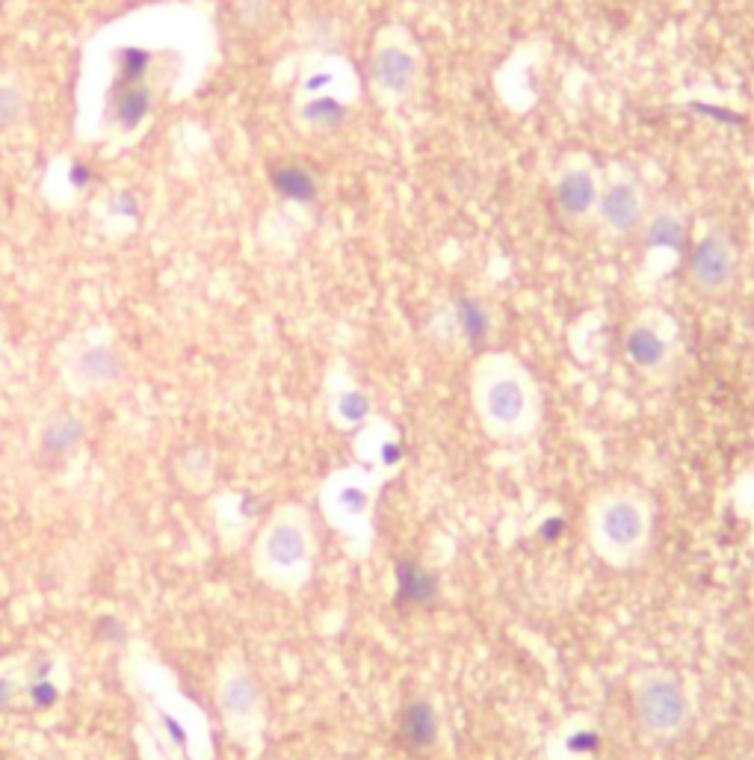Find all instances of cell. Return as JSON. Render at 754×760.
Listing matches in <instances>:
<instances>
[{"label": "cell", "instance_id": "1", "mask_svg": "<svg viewBox=\"0 0 754 760\" xmlns=\"http://www.w3.org/2000/svg\"><path fill=\"white\" fill-rule=\"evenodd\" d=\"M468 394L477 427L494 444L530 441L542 427L544 396L539 379L510 350H489L474 358Z\"/></svg>", "mask_w": 754, "mask_h": 760}, {"label": "cell", "instance_id": "24", "mask_svg": "<svg viewBox=\"0 0 754 760\" xmlns=\"http://www.w3.org/2000/svg\"><path fill=\"white\" fill-rule=\"evenodd\" d=\"M752 113H754V86H752Z\"/></svg>", "mask_w": 754, "mask_h": 760}, {"label": "cell", "instance_id": "7", "mask_svg": "<svg viewBox=\"0 0 754 760\" xmlns=\"http://www.w3.org/2000/svg\"><path fill=\"white\" fill-rule=\"evenodd\" d=\"M687 284L702 300H725L740 281V249L728 226L719 219L704 223L690 237L687 249Z\"/></svg>", "mask_w": 754, "mask_h": 760}, {"label": "cell", "instance_id": "10", "mask_svg": "<svg viewBox=\"0 0 754 760\" xmlns=\"http://www.w3.org/2000/svg\"><path fill=\"white\" fill-rule=\"evenodd\" d=\"M649 187L639 178V172L630 169L627 163H610L604 169L595 228H601L610 240H633L649 214Z\"/></svg>", "mask_w": 754, "mask_h": 760}, {"label": "cell", "instance_id": "3", "mask_svg": "<svg viewBox=\"0 0 754 760\" xmlns=\"http://www.w3.org/2000/svg\"><path fill=\"white\" fill-rule=\"evenodd\" d=\"M426 80V56L415 30L403 22H385L373 33L367 56V86L385 110L403 107Z\"/></svg>", "mask_w": 754, "mask_h": 760}, {"label": "cell", "instance_id": "11", "mask_svg": "<svg viewBox=\"0 0 754 760\" xmlns=\"http://www.w3.org/2000/svg\"><path fill=\"white\" fill-rule=\"evenodd\" d=\"M382 489V477H373L367 468H350L335 473L326 489V512L340 530L362 533L370 524L376 492Z\"/></svg>", "mask_w": 754, "mask_h": 760}, {"label": "cell", "instance_id": "21", "mask_svg": "<svg viewBox=\"0 0 754 760\" xmlns=\"http://www.w3.org/2000/svg\"><path fill=\"white\" fill-rule=\"evenodd\" d=\"M276 187L278 193L290 195V199H309L311 195V178L297 166H285V169L276 172Z\"/></svg>", "mask_w": 754, "mask_h": 760}, {"label": "cell", "instance_id": "6", "mask_svg": "<svg viewBox=\"0 0 754 760\" xmlns=\"http://www.w3.org/2000/svg\"><path fill=\"white\" fill-rule=\"evenodd\" d=\"M621 353L627 365L651 385L671 382L683 365V332H680L678 317L659 305L639 308L625 322Z\"/></svg>", "mask_w": 754, "mask_h": 760}, {"label": "cell", "instance_id": "22", "mask_svg": "<svg viewBox=\"0 0 754 760\" xmlns=\"http://www.w3.org/2000/svg\"><path fill=\"white\" fill-rule=\"evenodd\" d=\"M68 181L75 183L77 190H84L86 183L92 181V169H89L84 161H72V166H68Z\"/></svg>", "mask_w": 754, "mask_h": 760}, {"label": "cell", "instance_id": "4", "mask_svg": "<svg viewBox=\"0 0 754 760\" xmlns=\"http://www.w3.org/2000/svg\"><path fill=\"white\" fill-rule=\"evenodd\" d=\"M317 554L311 515L302 506H285L266 521L257 539V571L278 590H299L309 583Z\"/></svg>", "mask_w": 754, "mask_h": 760}, {"label": "cell", "instance_id": "2", "mask_svg": "<svg viewBox=\"0 0 754 760\" xmlns=\"http://www.w3.org/2000/svg\"><path fill=\"white\" fill-rule=\"evenodd\" d=\"M657 504L630 482H613L589 494L583 509L586 545L606 568L642 566L654 545Z\"/></svg>", "mask_w": 754, "mask_h": 760}, {"label": "cell", "instance_id": "13", "mask_svg": "<svg viewBox=\"0 0 754 760\" xmlns=\"http://www.w3.org/2000/svg\"><path fill=\"white\" fill-rule=\"evenodd\" d=\"M219 705H223V713L228 717V722L235 725H255L257 710H261V693H257V684L252 681L249 672L237 669L231 675L225 677L223 686H219Z\"/></svg>", "mask_w": 754, "mask_h": 760}, {"label": "cell", "instance_id": "18", "mask_svg": "<svg viewBox=\"0 0 754 760\" xmlns=\"http://www.w3.org/2000/svg\"><path fill=\"white\" fill-rule=\"evenodd\" d=\"M370 396L364 394L359 385H347L343 391H338L335 394V400H331V418L338 420L340 427H364L367 420H370Z\"/></svg>", "mask_w": 754, "mask_h": 760}, {"label": "cell", "instance_id": "23", "mask_svg": "<svg viewBox=\"0 0 754 760\" xmlns=\"http://www.w3.org/2000/svg\"><path fill=\"white\" fill-rule=\"evenodd\" d=\"M116 214H125V216H137V202H134V195L130 193H122L116 199V207H113Z\"/></svg>", "mask_w": 754, "mask_h": 760}, {"label": "cell", "instance_id": "14", "mask_svg": "<svg viewBox=\"0 0 754 760\" xmlns=\"http://www.w3.org/2000/svg\"><path fill=\"white\" fill-rule=\"evenodd\" d=\"M350 110L352 104H343L338 98H302L297 116L305 128L317 130V134H329V130H338L350 118Z\"/></svg>", "mask_w": 754, "mask_h": 760}, {"label": "cell", "instance_id": "20", "mask_svg": "<svg viewBox=\"0 0 754 760\" xmlns=\"http://www.w3.org/2000/svg\"><path fill=\"white\" fill-rule=\"evenodd\" d=\"M24 110H27V104H24L18 86L0 84V130L15 128L24 118Z\"/></svg>", "mask_w": 754, "mask_h": 760}, {"label": "cell", "instance_id": "19", "mask_svg": "<svg viewBox=\"0 0 754 760\" xmlns=\"http://www.w3.org/2000/svg\"><path fill=\"white\" fill-rule=\"evenodd\" d=\"M118 77L116 86H137L142 84V77L149 75L151 54L146 48H122L116 54Z\"/></svg>", "mask_w": 754, "mask_h": 760}, {"label": "cell", "instance_id": "17", "mask_svg": "<svg viewBox=\"0 0 754 760\" xmlns=\"http://www.w3.org/2000/svg\"><path fill=\"white\" fill-rule=\"evenodd\" d=\"M84 441V427L80 420L68 418V415H60V418L48 420V427L42 429V439H39V451L48 459H65L68 453L77 451V444Z\"/></svg>", "mask_w": 754, "mask_h": 760}, {"label": "cell", "instance_id": "16", "mask_svg": "<svg viewBox=\"0 0 754 760\" xmlns=\"http://www.w3.org/2000/svg\"><path fill=\"white\" fill-rule=\"evenodd\" d=\"M75 376L84 385H113L122 376V362H118V355L113 350L96 346V350H86V353L77 355Z\"/></svg>", "mask_w": 754, "mask_h": 760}, {"label": "cell", "instance_id": "12", "mask_svg": "<svg viewBox=\"0 0 754 760\" xmlns=\"http://www.w3.org/2000/svg\"><path fill=\"white\" fill-rule=\"evenodd\" d=\"M299 89H302V98H338L343 104H355L362 96V80L347 60L331 56L326 63L314 65L309 75L302 77Z\"/></svg>", "mask_w": 754, "mask_h": 760}, {"label": "cell", "instance_id": "15", "mask_svg": "<svg viewBox=\"0 0 754 760\" xmlns=\"http://www.w3.org/2000/svg\"><path fill=\"white\" fill-rule=\"evenodd\" d=\"M151 110V89L146 84L137 86H113V101H110V113L125 130H134L149 116Z\"/></svg>", "mask_w": 754, "mask_h": 760}, {"label": "cell", "instance_id": "5", "mask_svg": "<svg viewBox=\"0 0 754 760\" xmlns=\"http://www.w3.org/2000/svg\"><path fill=\"white\" fill-rule=\"evenodd\" d=\"M630 710L645 737L654 743H671L690 731L695 698L671 669L649 666L630 677Z\"/></svg>", "mask_w": 754, "mask_h": 760}, {"label": "cell", "instance_id": "9", "mask_svg": "<svg viewBox=\"0 0 754 760\" xmlns=\"http://www.w3.org/2000/svg\"><path fill=\"white\" fill-rule=\"evenodd\" d=\"M690 237L692 231L687 207L678 199L663 195V199H651L649 214L642 219L633 240H637L639 255L645 261V269L663 276V273H669V269L687 261Z\"/></svg>", "mask_w": 754, "mask_h": 760}, {"label": "cell", "instance_id": "8", "mask_svg": "<svg viewBox=\"0 0 754 760\" xmlns=\"http://www.w3.org/2000/svg\"><path fill=\"white\" fill-rule=\"evenodd\" d=\"M604 166L589 151H565L551 172V204L560 223L574 231L595 228Z\"/></svg>", "mask_w": 754, "mask_h": 760}]
</instances>
